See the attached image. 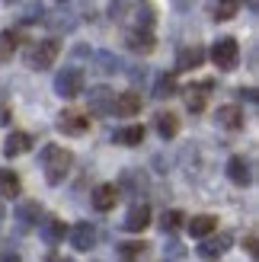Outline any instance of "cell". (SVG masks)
<instances>
[{"instance_id": "cell-22", "label": "cell", "mask_w": 259, "mask_h": 262, "mask_svg": "<svg viewBox=\"0 0 259 262\" xmlns=\"http://www.w3.org/2000/svg\"><path fill=\"white\" fill-rule=\"evenodd\" d=\"M211 80H202V83H196V86H186V106H189V112H202L205 109V93H211Z\"/></svg>"}, {"instance_id": "cell-20", "label": "cell", "mask_w": 259, "mask_h": 262, "mask_svg": "<svg viewBox=\"0 0 259 262\" xmlns=\"http://www.w3.org/2000/svg\"><path fill=\"white\" fill-rule=\"evenodd\" d=\"M154 128H157V135L163 141H173L179 135V115L176 112H157L154 115Z\"/></svg>"}, {"instance_id": "cell-26", "label": "cell", "mask_w": 259, "mask_h": 262, "mask_svg": "<svg viewBox=\"0 0 259 262\" xmlns=\"http://www.w3.org/2000/svg\"><path fill=\"white\" fill-rule=\"evenodd\" d=\"M115 141L125 144V147H138L141 141H144V125H125L115 131Z\"/></svg>"}, {"instance_id": "cell-3", "label": "cell", "mask_w": 259, "mask_h": 262, "mask_svg": "<svg viewBox=\"0 0 259 262\" xmlns=\"http://www.w3.org/2000/svg\"><path fill=\"white\" fill-rule=\"evenodd\" d=\"M58 55H61L58 38H45V42H38V45H32L26 51V64H29L32 71H48L51 64L58 61Z\"/></svg>"}, {"instance_id": "cell-30", "label": "cell", "mask_w": 259, "mask_h": 262, "mask_svg": "<svg viewBox=\"0 0 259 262\" xmlns=\"http://www.w3.org/2000/svg\"><path fill=\"white\" fill-rule=\"evenodd\" d=\"M19 42H23V35L16 29H4V32H0V51H4V55H13V51L19 48Z\"/></svg>"}, {"instance_id": "cell-23", "label": "cell", "mask_w": 259, "mask_h": 262, "mask_svg": "<svg viewBox=\"0 0 259 262\" xmlns=\"http://www.w3.org/2000/svg\"><path fill=\"white\" fill-rule=\"evenodd\" d=\"M147 250H150V246H147L144 240H128V243H119V246H115L119 262H141Z\"/></svg>"}, {"instance_id": "cell-9", "label": "cell", "mask_w": 259, "mask_h": 262, "mask_svg": "<svg viewBox=\"0 0 259 262\" xmlns=\"http://www.w3.org/2000/svg\"><path fill=\"white\" fill-rule=\"evenodd\" d=\"M68 237H71V243H74V250H80V253H90V250L96 246L99 233H96V227L90 224V221H77V224L68 230Z\"/></svg>"}, {"instance_id": "cell-16", "label": "cell", "mask_w": 259, "mask_h": 262, "mask_svg": "<svg viewBox=\"0 0 259 262\" xmlns=\"http://www.w3.org/2000/svg\"><path fill=\"white\" fill-rule=\"evenodd\" d=\"M205 64V48L202 45H186L176 55V71H196Z\"/></svg>"}, {"instance_id": "cell-5", "label": "cell", "mask_w": 259, "mask_h": 262, "mask_svg": "<svg viewBox=\"0 0 259 262\" xmlns=\"http://www.w3.org/2000/svg\"><path fill=\"white\" fill-rule=\"evenodd\" d=\"M83 71L80 68H64V71H58V77H55V93L61 96V99H77L83 93Z\"/></svg>"}, {"instance_id": "cell-1", "label": "cell", "mask_w": 259, "mask_h": 262, "mask_svg": "<svg viewBox=\"0 0 259 262\" xmlns=\"http://www.w3.org/2000/svg\"><path fill=\"white\" fill-rule=\"evenodd\" d=\"M109 16L119 23L125 32H132V29H154L157 13H154L150 0H112Z\"/></svg>"}, {"instance_id": "cell-24", "label": "cell", "mask_w": 259, "mask_h": 262, "mask_svg": "<svg viewBox=\"0 0 259 262\" xmlns=\"http://www.w3.org/2000/svg\"><path fill=\"white\" fill-rule=\"evenodd\" d=\"M38 230H42V240H45L48 246H58L64 237H68V224H64V221H58V217H51V221H45V224H38Z\"/></svg>"}, {"instance_id": "cell-27", "label": "cell", "mask_w": 259, "mask_h": 262, "mask_svg": "<svg viewBox=\"0 0 259 262\" xmlns=\"http://www.w3.org/2000/svg\"><path fill=\"white\" fill-rule=\"evenodd\" d=\"M176 90H179L176 74H163L160 80H157V90H154V96H157V99H170V96H176Z\"/></svg>"}, {"instance_id": "cell-28", "label": "cell", "mask_w": 259, "mask_h": 262, "mask_svg": "<svg viewBox=\"0 0 259 262\" xmlns=\"http://www.w3.org/2000/svg\"><path fill=\"white\" fill-rule=\"evenodd\" d=\"M237 10H240V0H218V7H214V19H218V23H227V19H234V16H237Z\"/></svg>"}, {"instance_id": "cell-31", "label": "cell", "mask_w": 259, "mask_h": 262, "mask_svg": "<svg viewBox=\"0 0 259 262\" xmlns=\"http://www.w3.org/2000/svg\"><path fill=\"white\" fill-rule=\"evenodd\" d=\"M99 68L106 71V74H115V68H119V58H112V55H99Z\"/></svg>"}, {"instance_id": "cell-14", "label": "cell", "mask_w": 259, "mask_h": 262, "mask_svg": "<svg viewBox=\"0 0 259 262\" xmlns=\"http://www.w3.org/2000/svg\"><path fill=\"white\" fill-rule=\"evenodd\" d=\"M90 115H112V102H115V93L109 86H93L90 90Z\"/></svg>"}, {"instance_id": "cell-21", "label": "cell", "mask_w": 259, "mask_h": 262, "mask_svg": "<svg viewBox=\"0 0 259 262\" xmlns=\"http://www.w3.org/2000/svg\"><path fill=\"white\" fill-rule=\"evenodd\" d=\"M16 221H19L23 230L35 227L38 221H42V205H38V202H19L16 205Z\"/></svg>"}, {"instance_id": "cell-29", "label": "cell", "mask_w": 259, "mask_h": 262, "mask_svg": "<svg viewBox=\"0 0 259 262\" xmlns=\"http://www.w3.org/2000/svg\"><path fill=\"white\" fill-rule=\"evenodd\" d=\"M183 221H186V214L176 211V208H170V211L160 214V230H163V233H173V230H179V224H183Z\"/></svg>"}, {"instance_id": "cell-13", "label": "cell", "mask_w": 259, "mask_h": 262, "mask_svg": "<svg viewBox=\"0 0 259 262\" xmlns=\"http://www.w3.org/2000/svg\"><path fill=\"white\" fill-rule=\"evenodd\" d=\"M125 45L135 55H150L157 48V38H154V29H132V32H125Z\"/></svg>"}, {"instance_id": "cell-8", "label": "cell", "mask_w": 259, "mask_h": 262, "mask_svg": "<svg viewBox=\"0 0 259 262\" xmlns=\"http://www.w3.org/2000/svg\"><path fill=\"white\" fill-rule=\"evenodd\" d=\"M224 173H227V179L234 182V186H240V189L253 186V179H256V176H253V163H250L243 154H234V157H230Z\"/></svg>"}, {"instance_id": "cell-18", "label": "cell", "mask_w": 259, "mask_h": 262, "mask_svg": "<svg viewBox=\"0 0 259 262\" xmlns=\"http://www.w3.org/2000/svg\"><path fill=\"white\" fill-rule=\"evenodd\" d=\"M183 224H186V230H189V237L202 240V237H208L211 230H218V217H214V214H196L192 221H183Z\"/></svg>"}, {"instance_id": "cell-33", "label": "cell", "mask_w": 259, "mask_h": 262, "mask_svg": "<svg viewBox=\"0 0 259 262\" xmlns=\"http://www.w3.org/2000/svg\"><path fill=\"white\" fill-rule=\"evenodd\" d=\"M237 96H243L247 102H256V90H253V86H247V90L240 86V90H237Z\"/></svg>"}, {"instance_id": "cell-6", "label": "cell", "mask_w": 259, "mask_h": 262, "mask_svg": "<svg viewBox=\"0 0 259 262\" xmlns=\"http://www.w3.org/2000/svg\"><path fill=\"white\" fill-rule=\"evenodd\" d=\"M211 61L218 71H234L240 64V45L237 38H218L211 45Z\"/></svg>"}, {"instance_id": "cell-36", "label": "cell", "mask_w": 259, "mask_h": 262, "mask_svg": "<svg viewBox=\"0 0 259 262\" xmlns=\"http://www.w3.org/2000/svg\"><path fill=\"white\" fill-rule=\"evenodd\" d=\"M247 7H250V10H256V0H247Z\"/></svg>"}, {"instance_id": "cell-7", "label": "cell", "mask_w": 259, "mask_h": 262, "mask_svg": "<svg viewBox=\"0 0 259 262\" xmlns=\"http://www.w3.org/2000/svg\"><path fill=\"white\" fill-rule=\"evenodd\" d=\"M55 128L61 131V135H68V138H83L87 131H90V115L80 112V109H64L58 115Z\"/></svg>"}, {"instance_id": "cell-34", "label": "cell", "mask_w": 259, "mask_h": 262, "mask_svg": "<svg viewBox=\"0 0 259 262\" xmlns=\"http://www.w3.org/2000/svg\"><path fill=\"white\" fill-rule=\"evenodd\" d=\"M0 262H23L16 253H4V256H0Z\"/></svg>"}, {"instance_id": "cell-4", "label": "cell", "mask_w": 259, "mask_h": 262, "mask_svg": "<svg viewBox=\"0 0 259 262\" xmlns=\"http://www.w3.org/2000/svg\"><path fill=\"white\" fill-rule=\"evenodd\" d=\"M230 243H234V233L230 230H211L208 237H202V243H199V259H205V262H214V259H221L227 250H230Z\"/></svg>"}, {"instance_id": "cell-15", "label": "cell", "mask_w": 259, "mask_h": 262, "mask_svg": "<svg viewBox=\"0 0 259 262\" xmlns=\"http://www.w3.org/2000/svg\"><path fill=\"white\" fill-rule=\"evenodd\" d=\"M214 122L221 125L224 131H243V125H247V115H243L240 106H221L214 112Z\"/></svg>"}, {"instance_id": "cell-10", "label": "cell", "mask_w": 259, "mask_h": 262, "mask_svg": "<svg viewBox=\"0 0 259 262\" xmlns=\"http://www.w3.org/2000/svg\"><path fill=\"white\" fill-rule=\"evenodd\" d=\"M141 106H144V96L138 93V90H128V93H119L112 102V112L119 115V119H135V115L141 112Z\"/></svg>"}, {"instance_id": "cell-17", "label": "cell", "mask_w": 259, "mask_h": 262, "mask_svg": "<svg viewBox=\"0 0 259 262\" xmlns=\"http://www.w3.org/2000/svg\"><path fill=\"white\" fill-rule=\"evenodd\" d=\"M32 135H26V131H10V138H7V144H4V157H23V154H29V147H32Z\"/></svg>"}, {"instance_id": "cell-19", "label": "cell", "mask_w": 259, "mask_h": 262, "mask_svg": "<svg viewBox=\"0 0 259 262\" xmlns=\"http://www.w3.org/2000/svg\"><path fill=\"white\" fill-rule=\"evenodd\" d=\"M119 192H132V199L147 192V176L138 173V169H125L122 173V182H119Z\"/></svg>"}, {"instance_id": "cell-11", "label": "cell", "mask_w": 259, "mask_h": 262, "mask_svg": "<svg viewBox=\"0 0 259 262\" xmlns=\"http://www.w3.org/2000/svg\"><path fill=\"white\" fill-rule=\"evenodd\" d=\"M90 199H93V208H96V211H112V208L119 205L122 192H119V186H115V182H99Z\"/></svg>"}, {"instance_id": "cell-35", "label": "cell", "mask_w": 259, "mask_h": 262, "mask_svg": "<svg viewBox=\"0 0 259 262\" xmlns=\"http://www.w3.org/2000/svg\"><path fill=\"white\" fill-rule=\"evenodd\" d=\"M4 217H7V208H4V205H0V221H4Z\"/></svg>"}, {"instance_id": "cell-2", "label": "cell", "mask_w": 259, "mask_h": 262, "mask_svg": "<svg viewBox=\"0 0 259 262\" xmlns=\"http://www.w3.org/2000/svg\"><path fill=\"white\" fill-rule=\"evenodd\" d=\"M38 163H42V173L48 186H61L68 179L71 166H74V154L68 147H58V144H45L42 154H38Z\"/></svg>"}, {"instance_id": "cell-37", "label": "cell", "mask_w": 259, "mask_h": 262, "mask_svg": "<svg viewBox=\"0 0 259 262\" xmlns=\"http://www.w3.org/2000/svg\"><path fill=\"white\" fill-rule=\"evenodd\" d=\"M61 262H74V259H61Z\"/></svg>"}, {"instance_id": "cell-32", "label": "cell", "mask_w": 259, "mask_h": 262, "mask_svg": "<svg viewBox=\"0 0 259 262\" xmlns=\"http://www.w3.org/2000/svg\"><path fill=\"white\" fill-rule=\"evenodd\" d=\"M243 246H247V253H250V256H256V233H253V230L247 233V237H243Z\"/></svg>"}, {"instance_id": "cell-25", "label": "cell", "mask_w": 259, "mask_h": 262, "mask_svg": "<svg viewBox=\"0 0 259 262\" xmlns=\"http://www.w3.org/2000/svg\"><path fill=\"white\" fill-rule=\"evenodd\" d=\"M23 192V182L13 169H0V199H16Z\"/></svg>"}, {"instance_id": "cell-12", "label": "cell", "mask_w": 259, "mask_h": 262, "mask_svg": "<svg viewBox=\"0 0 259 262\" xmlns=\"http://www.w3.org/2000/svg\"><path fill=\"white\" fill-rule=\"evenodd\" d=\"M128 233H141V230H147L150 227V205L147 202H138L128 208V214H125V224H122Z\"/></svg>"}]
</instances>
